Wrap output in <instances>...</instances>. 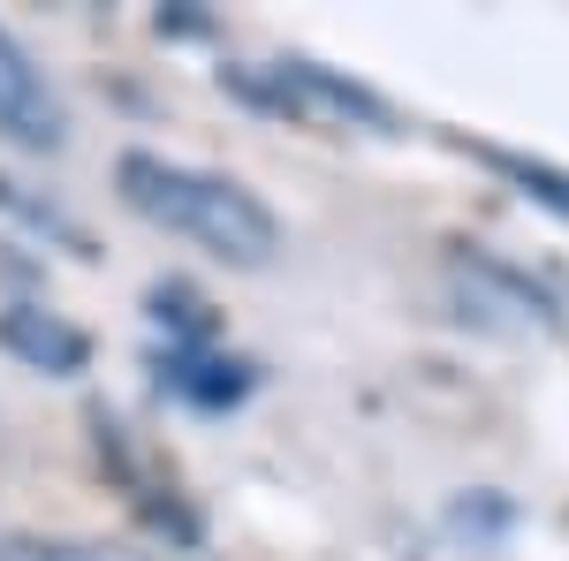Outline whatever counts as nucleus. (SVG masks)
<instances>
[{"instance_id": "obj_1", "label": "nucleus", "mask_w": 569, "mask_h": 561, "mask_svg": "<svg viewBox=\"0 0 569 561\" xmlns=\"http://www.w3.org/2000/svg\"><path fill=\"white\" fill-rule=\"evenodd\" d=\"M114 190L137 220H152L160 236H176L190 251H213L220 266H266L281 251L273 206L236 174L190 168V160H168V152H122Z\"/></svg>"}, {"instance_id": "obj_2", "label": "nucleus", "mask_w": 569, "mask_h": 561, "mask_svg": "<svg viewBox=\"0 0 569 561\" xmlns=\"http://www.w3.org/2000/svg\"><path fill=\"white\" fill-rule=\"evenodd\" d=\"M220 84L236 91L243 107H259V114H281V122H297V130H327V137H395L402 130V114H395L388 99L372 84H357L342 69H327V61H236V69H220Z\"/></svg>"}, {"instance_id": "obj_3", "label": "nucleus", "mask_w": 569, "mask_h": 561, "mask_svg": "<svg viewBox=\"0 0 569 561\" xmlns=\"http://www.w3.org/2000/svg\"><path fill=\"white\" fill-rule=\"evenodd\" d=\"M448 273H456L463 311H479L486 327H509V334H555V327H562L555 289H547V281H531L525 266L493 259V251H456Z\"/></svg>"}, {"instance_id": "obj_4", "label": "nucleus", "mask_w": 569, "mask_h": 561, "mask_svg": "<svg viewBox=\"0 0 569 561\" xmlns=\"http://www.w3.org/2000/svg\"><path fill=\"white\" fill-rule=\"evenodd\" d=\"M69 130H77V122H69L61 84L46 77L39 53L0 23V137H8V144H23V152H61Z\"/></svg>"}, {"instance_id": "obj_5", "label": "nucleus", "mask_w": 569, "mask_h": 561, "mask_svg": "<svg viewBox=\"0 0 569 561\" xmlns=\"http://www.w3.org/2000/svg\"><path fill=\"white\" fill-rule=\"evenodd\" d=\"M0 349H8L16 364L46 372V380H77L91 364V334L69 327L61 311H39V303H8V311H0Z\"/></svg>"}, {"instance_id": "obj_6", "label": "nucleus", "mask_w": 569, "mask_h": 561, "mask_svg": "<svg viewBox=\"0 0 569 561\" xmlns=\"http://www.w3.org/2000/svg\"><path fill=\"white\" fill-rule=\"evenodd\" d=\"M160 380H168V394L198 402V410H228V402L251 394V364L243 357H220V342L213 349H168L160 357Z\"/></svg>"}, {"instance_id": "obj_7", "label": "nucleus", "mask_w": 569, "mask_h": 561, "mask_svg": "<svg viewBox=\"0 0 569 561\" xmlns=\"http://www.w3.org/2000/svg\"><path fill=\"white\" fill-rule=\"evenodd\" d=\"M0 561H168V554H144V547H122V539H46V531H8L0 523Z\"/></svg>"}, {"instance_id": "obj_8", "label": "nucleus", "mask_w": 569, "mask_h": 561, "mask_svg": "<svg viewBox=\"0 0 569 561\" xmlns=\"http://www.w3.org/2000/svg\"><path fill=\"white\" fill-rule=\"evenodd\" d=\"M0 213L16 220L23 236H39V243H61L69 259H91V236H84V228H77V220L61 213V206H46V198H31L23 182H8V174H0Z\"/></svg>"}, {"instance_id": "obj_9", "label": "nucleus", "mask_w": 569, "mask_h": 561, "mask_svg": "<svg viewBox=\"0 0 569 561\" xmlns=\"http://www.w3.org/2000/svg\"><path fill=\"white\" fill-rule=\"evenodd\" d=\"M479 160L501 174V182H517L531 206H547V213L569 220V168H555V160H525V152H493V144H486Z\"/></svg>"}]
</instances>
